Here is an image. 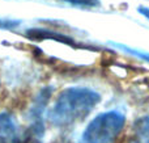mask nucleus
Returning <instances> with one entry per match:
<instances>
[{"label": "nucleus", "mask_w": 149, "mask_h": 143, "mask_svg": "<svg viewBox=\"0 0 149 143\" xmlns=\"http://www.w3.org/2000/svg\"><path fill=\"white\" fill-rule=\"evenodd\" d=\"M20 25V21L15 20H0V29H15Z\"/></svg>", "instance_id": "nucleus-8"}, {"label": "nucleus", "mask_w": 149, "mask_h": 143, "mask_svg": "<svg viewBox=\"0 0 149 143\" xmlns=\"http://www.w3.org/2000/svg\"><path fill=\"white\" fill-rule=\"evenodd\" d=\"M139 12L141 13L143 16H145V17H148V18H149V8L140 7V8H139Z\"/></svg>", "instance_id": "nucleus-9"}, {"label": "nucleus", "mask_w": 149, "mask_h": 143, "mask_svg": "<svg viewBox=\"0 0 149 143\" xmlns=\"http://www.w3.org/2000/svg\"><path fill=\"white\" fill-rule=\"evenodd\" d=\"M71 5H79V7H98L100 0H62Z\"/></svg>", "instance_id": "nucleus-7"}, {"label": "nucleus", "mask_w": 149, "mask_h": 143, "mask_svg": "<svg viewBox=\"0 0 149 143\" xmlns=\"http://www.w3.org/2000/svg\"><path fill=\"white\" fill-rule=\"evenodd\" d=\"M26 36L31 39L36 41H41V39H55V41L63 42V43H68V45H73L74 41L70 37L64 36V34L56 33V32H51L47 29H29L26 32Z\"/></svg>", "instance_id": "nucleus-4"}, {"label": "nucleus", "mask_w": 149, "mask_h": 143, "mask_svg": "<svg viewBox=\"0 0 149 143\" xmlns=\"http://www.w3.org/2000/svg\"><path fill=\"white\" fill-rule=\"evenodd\" d=\"M131 143H149V116L140 117L132 126Z\"/></svg>", "instance_id": "nucleus-5"}, {"label": "nucleus", "mask_w": 149, "mask_h": 143, "mask_svg": "<svg viewBox=\"0 0 149 143\" xmlns=\"http://www.w3.org/2000/svg\"><path fill=\"white\" fill-rule=\"evenodd\" d=\"M0 143H25V137L8 112L0 113Z\"/></svg>", "instance_id": "nucleus-3"}, {"label": "nucleus", "mask_w": 149, "mask_h": 143, "mask_svg": "<svg viewBox=\"0 0 149 143\" xmlns=\"http://www.w3.org/2000/svg\"><path fill=\"white\" fill-rule=\"evenodd\" d=\"M115 46L119 47L120 50H123V51L130 53V54H134L135 57H139V58H141V59L149 62V53L141 51V50H135V49H131V47H126L124 45H120V43H115Z\"/></svg>", "instance_id": "nucleus-6"}, {"label": "nucleus", "mask_w": 149, "mask_h": 143, "mask_svg": "<svg viewBox=\"0 0 149 143\" xmlns=\"http://www.w3.org/2000/svg\"><path fill=\"white\" fill-rule=\"evenodd\" d=\"M126 117L120 112L110 110L95 116L82 133L84 143H113L123 130Z\"/></svg>", "instance_id": "nucleus-2"}, {"label": "nucleus", "mask_w": 149, "mask_h": 143, "mask_svg": "<svg viewBox=\"0 0 149 143\" xmlns=\"http://www.w3.org/2000/svg\"><path fill=\"white\" fill-rule=\"evenodd\" d=\"M101 101L100 93L85 87H71L58 95L49 112L54 126L67 128L84 120Z\"/></svg>", "instance_id": "nucleus-1"}]
</instances>
